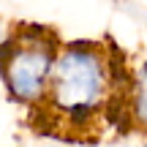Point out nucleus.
<instances>
[{"instance_id": "1", "label": "nucleus", "mask_w": 147, "mask_h": 147, "mask_svg": "<svg viewBox=\"0 0 147 147\" xmlns=\"http://www.w3.org/2000/svg\"><path fill=\"white\" fill-rule=\"evenodd\" d=\"M112 95V63L98 44H68L60 49L44 104L68 123L93 120Z\"/></svg>"}, {"instance_id": "2", "label": "nucleus", "mask_w": 147, "mask_h": 147, "mask_svg": "<svg viewBox=\"0 0 147 147\" xmlns=\"http://www.w3.org/2000/svg\"><path fill=\"white\" fill-rule=\"evenodd\" d=\"M60 49L63 47H57L52 33L41 27H27L11 36L0 47V68L11 98L27 106L44 104Z\"/></svg>"}, {"instance_id": "3", "label": "nucleus", "mask_w": 147, "mask_h": 147, "mask_svg": "<svg viewBox=\"0 0 147 147\" xmlns=\"http://www.w3.org/2000/svg\"><path fill=\"white\" fill-rule=\"evenodd\" d=\"M131 112H134L139 125L147 128V65L131 82Z\"/></svg>"}, {"instance_id": "4", "label": "nucleus", "mask_w": 147, "mask_h": 147, "mask_svg": "<svg viewBox=\"0 0 147 147\" xmlns=\"http://www.w3.org/2000/svg\"><path fill=\"white\" fill-rule=\"evenodd\" d=\"M8 38H11V30H8V27H5V22L0 19V47H3V44L8 41Z\"/></svg>"}]
</instances>
